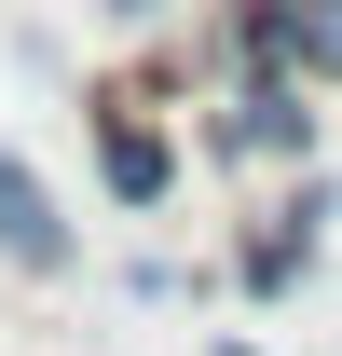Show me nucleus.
Segmentation results:
<instances>
[{
    "instance_id": "1",
    "label": "nucleus",
    "mask_w": 342,
    "mask_h": 356,
    "mask_svg": "<svg viewBox=\"0 0 342 356\" xmlns=\"http://www.w3.org/2000/svg\"><path fill=\"white\" fill-rule=\"evenodd\" d=\"M206 151H233V165H301V151H315V83H301V69H247L233 110L206 124Z\"/></svg>"
},
{
    "instance_id": "2",
    "label": "nucleus",
    "mask_w": 342,
    "mask_h": 356,
    "mask_svg": "<svg viewBox=\"0 0 342 356\" xmlns=\"http://www.w3.org/2000/svg\"><path fill=\"white\" fill-rule=\"evenodd\" d=\"M0 261L14 274H69V220H55L42 178H28V151H0Z\"/></svg>"
},
{
    "instance_id": "3",
    "label": "nucleus",
    "mask_w": 342,
    "mask_h": 356,
    "mask_svg": "<svg viewBox=\"0 0 342 356\" xmlns=\"http://www.w3.org/2000/svg\"><path fill=\"white\" fill-rule=\"evenodd\" d=\"M96 165H110V192H124V206H165V192H178V151L137 124L124 96H96Z\"/></svg>"
},
{
    "instance_id": "4",
    "label": "nucleus",
    "mask_w": 342,
    "mask_h": 356,
    "mask_svg": "<svg viewBox=\"0 0 342 356\" xmlns=\"http://www.w3.org/2000/svg\"><path fill=\"white\" fill-rule=\"evenodd\" d=\"M315 220H329V178H301L288 206L247 233V288H301V274H315Z\"/></svg>"
},
{
    "instance_id": "5",
    "label": "nucleus",
    "mask_w": 342,
    "mask_h": 356,
    "mask_svg": "<svg viewBox=\"0 0 342 356\" xmlns=\"http://www.w3.org/2000/svg\"><path fill=\"white\" fill-rule=\"evenodd\" d=\"M96 14H124V28H151V14H165V0H96Z\"/></svg>"
},
{
    "instance_id": "6",
    "label": "nucleus",
    "mask_w": 342,
    "mask_h": 356,
    "mask_svg": "<svg viewBox=\"0 0 342 356\" xmlns=\"http://www.w3.org/2000/svg\"><path fill=\"white\" fill-rule=\"evenodd\" d=\"M206 356H260V343H206Z\"/></svg>"
}]
</instances>
